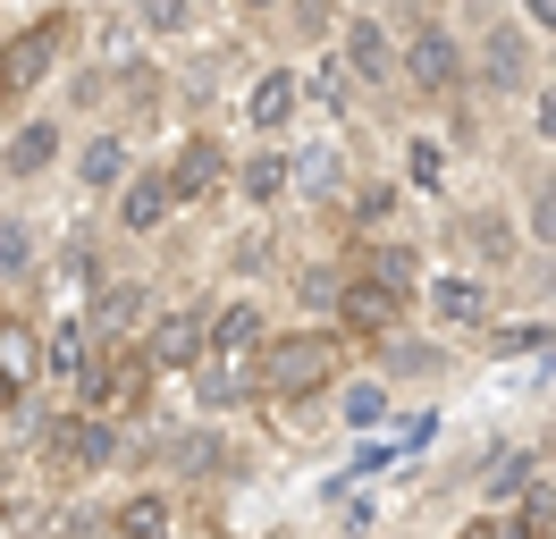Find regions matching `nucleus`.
<instances>
[{"label":"nucleus","instance_id":"1","mask_svg":"<svg viewBox=\"0 0 556 539\" xmlns=\"http://www.w3.org/2000/svg\"><path fill=\"white\" fill-rule=\"evenodd\" d=\"M346 346H354V337L338 329V321L278 329L270 346L253 354V371H262V397H270V404H313V397H329V388L346 379Z\"/></svg>","mask_w":556,"mask_h":539},{"label":"nucleus","instance_id":"2","mask_svg":"<svg viewBox=\"0 0 556 539\" xmlns=\"http://www.w3.org/2000/svg\"><path fill=\"white\" fill-rule=\"evenodd\" d=\"M76 34H85V9H76V0H51L35 26H17L0 42V110H9V118H26V101H35L60 67H76Z\"/></svg>","mask_w":556,"mask_h":539},{"label":"nucleus","instance_id":"3","mask_svg":"<svg viewBox=\"0 0 556 539\" xmlns=\"http://www.w3.org/2000/svg\"><path fill=\"white\" fill-rule=\"evenodd\" d=\"M405 93L421 110H455L472 93V34H455L447 17H405Z\"/></svg>","mask_w":556,"mask_h":539},{"label":"nucleus","instance_id":"4","mask_svg":"<svg viewBox=\"0 0 556 539\" xmlns=\"http://www.w3.org/2000/svg\"><path fill=\"white\" fill-rule=\"evenodd\" d=\"M472 93L481 101H531L540 93V34L522 26L515 9L481 17V34H472Z\"/></svg>","mask_w":556,"mask_h":539},{"label":"nucleus","instance_id":"5","mask_svg":"<svg viewBox=\"0 0 556 539\" xmlns=\"http://www.w3.org/2000/svg\"><path fill=\"white\" fill-rule=\"evenodd\" d=\"M329 51L346 60V76L363 93H396V85H405V26H388L380 9H354L346 34H338Z\"/></svg>","mask_w":556,"mask_h":539},{"label":"nucleus","instance_id":"6","mask_svg":"<svg viewBox=\"0 0 556 539\" xmlns=\"http://www.w3.org/2000/svg\"><path fill=\"white\" fill-rule=\"evenodd\" d=\"M169 186H177L186 211H203V202H219L237 186V152H228L203 118H186V135H177V152H169Z\"/></svg>","mask_w":556,"mask_h":539},{"label":"nucleus","instance_id":"7","mask_svg":"<svg viewBox=\"0 0 556 539\" xmlns=\"http://www.w3.org/2000/svg\"><path fill=\"white\" fill-rule=\"evenodd\" d=\"M42 455H51V472H68V480H85V472H102V464H118L127 455V430L110 422V413H60L51 430H42Z\"/></svg>","mask_w":556,"mask_h":539},{"label":"nucleus","instance_id":"8","mask_svg":"<svg viewBox=\"0 0 556 539\" xmlns=\"http://www.w3.org/2000/svg\"><path fill=\"white\" fill-rule=\"evenodd\" d=\"M68 168H76V195H85V202H110L143 161H136V135L118 127V118H93V127H76Z\"/></svg>","mask_w":556,"mask_h":539},{"label":"nucleus","instance_id":"9","mask_svg":"<svg viewBox=\"0 0 556 539\" xmlns=\"http://www.w3.org/2000/svg\"><path fill=\"white\" fill-rule=\"evenodd\" d=\"M68 152H76V127H68V118L26 110V118H9V135H0V177H9V186H35V177H51Z\"/></svg>","mask_w":556,"mask_h":539},{"label":"nucleus","instance_id":"10","mask_svg":"<svg viewBox=\"0 0 556 539\" xmlns=\"http://www.w3.org/2000/svg\"><path fill=\"white\" fill-rule=\"evenodd\" d=\"M295 110H304V67L262 60L253 85H244V143H287V135H295Z\"/></svg>","mask_w":556,"mask_h":539},{"label":"nucleus","instance_id":"11","mask_svg":"<svg viewBox=\"0 0 556 539\" xmlns=\"http://www.w3.org/2000/svg\"><path fill=\"white\" fill-rule=\"evenodd\" d=\"M35 379H51V329L26 312H0V413H17Z\"/></svg>","mask_w":556,"mask_h":539},{"label":"nucleus","instance_id":"12","mask_svg":"<svg viewBox=\"0 0 556 539\" xmlns=\"http://www.w3.org/2000/svg\"><path fill=\"white\" fill-rule=\"evenodd\" d=\"M421 303H430V321L439 329H455V337H472V329H489L497 321V287H489L481 270H430V287H421Z\"/></svg>","mask_w":556,"mask_h":539},{"label":"nucleus","instance_id":"13","mask_svg":"<svg viewBox=\"0 0 556 539\" xmlns=\"http://www.w3.org/2000/svg\"><path fill=\"white\" fill-rule=\"evenodd\" d=\"M177 211H186V202H177V186H169V161H143L136 177L110 195V228L118 236H161Z\"/></svg>","mask_w":556,"mask_h":539},{"label":"nucleus","instance_id":"14","mask_svg":"<svg viewBox=\"0 0 556 539\" xmlns=\"http://www.w3.org/2000/svg\"><path fill=\"white\" fill-rule=\"evenodd\" d=\"M152 379H161V371H152V354H143V346H110V363L93 371V388H85V413H110V422H127V413H143V404H152Z\"/></svg>","mask_w":556,"mask_h":539},{"label":"nucleus","instance_id":"15","mask_svg":"<svg viewBox=\"0 0 556 539\" xmlns=\"http://www.w3.org/2000/svg\"><path fill=\"white\" fill-rule=\"evenodd\" d=\"M228 195H237L253 220H278V202H295V152H287V143H244Z\"/></svg>","mask_w":556,"mask_h":539},{"label":"nucleus","instance_id":"16","mask_svg":"<svg viewBox=\"0 0 556 539\" xmlns=\"http://www.w3.org/2000/svg\"><path fill=\"white\" fill-rule=\"evenodd\" d=\"M143 354H152V371H194L211 354V303H169V312H152Z\"/></svg>","mask_w":556,"mask_h":539},{"label":"nucleus","instance_id":"17","mask_svg":"<svg viewBox=\"0 0 556 539\" xmlns=\"http://www.w3.org/2000/svg\"><path fill=\"white\" fill-rule=\"evenodd\" d=\"M405 312H414V303L396 296V287H380V278H363V270H354V278H346V303H338V329H346L354 346H380V337L405 329Z\"/></svg>","mask_w":556,"mask_h":539},{"label":"nucleus","instance_id":"18","mask_svg":"<svg viewBox=\"0 0 556 539\" xmlns=\"http://www.w3.org/2000/svg\"><path fill=\"white\" fill-rule=\"evenodd\" d=\"M447 245L464 253V270H481V262H489V270H506L522 236H515V220H506L497 202H481V211H455V220H447Z\"/></svg>","mask_w":556,"mask_h":539},{"label":"nucleus","instance_id":"19","mask_svg":"<svg viewBox=\"0 0 556 539\" xmlns=\"http://www.w3.org/2000/svg\"><path fill=\"white\" fill-rule=\"evenodd\" d=\"M102 363H110V337L93 329L85 312H68V321L51 329V379H60L68 397H85V388H93V371H102Z\"/></svg>","mask_w":556,"mask_h":539},{"label":"nucleus","instance_id":"20","mask_svg":"<svg viewBox=\"0 0 556 539\" xmlns=\"http://www.w3.org/2000/svg\"><path fill=\"white\" fill-rule=\"evenodd\" d=\"M405 220V177H363L346 202H338V228L354 236V245H371V236H388Z\"/></svg>","mask_w":556,"mask_h":539},{"label":"nucleus","instance_id":"21","mask_svg":"<svg viewBox=\"0 0 556 539\" xmlns=\"http://www.w3.org/2000/svg\"><path fill=\"white\" fill-rule=\"evenodd\" d=\"M143 312H152V287H143V270H118L102 296H85V321H93L110 346H127V329H152Z\"/></svg>","mask_w":556,"mask_h":539},{"label":"nucleus","instance_id":"22","mask_svg":"<svg viewBox=\"0 0 556 539\" xmlns=\"http://www.w3.org/2000/svg\"><path fill=\"white\" fill-rule=\"evenodd\" d=\"M338 135H346V127H338ZM338 135H320V143H304V152H295V202L338 211V202L354 195V186H346V143H338Z\"/></svg>","mask_w":556,"mask_h":539},{"label":"nucleus","instance_id":"23","mask_svg":"<svg viewBox=\"0 0 556 539\" xmlns=\"http://www.w3.org/2000/svg\"><path fill=\"white\" fill-rule=\"evenodd\" d=\"M262 346H270V312H262V296H228L219 312H211V354L253 363Z\"/></svg>","mask_w":556,"mask_h":539},{"label":"nucleus","instance_id":"24","mask_svg":"<svg viewBox=\"0 0 556 539\" xmlns=\"http://www.w3.org/2000/svg\"><path fill=\"white\" fill-rule=\"evenodd\" d=\"M354 270H363V278H380V287H396V296L414 303V287H430V278H421V245H405V236H371V245H354Z\"/></svg>","mask_w":556,"mask_h":539},{"label":"nucleus","instance_id":"25","mask_svg":"<svg viewBox=\"0 0 556 539\" xmlns=\"http://www.w3.org/2000/svg\"><path fill=\"white\" fill-rule=\"evenodd\" d=\"M346 0H287V9H278V34H287V42H295V51H329V42H338V34H346Z\"/></svg>","mask_w":556,"mask_h":539},{"label":"nucleus","instance_id":"26","mask_svg":"<svg viewBox=\"0 0 556 539\" xmlns=\"http://www.w3.org/2000/svg\"><path fill=\"white\" fill-rule=\"evenodd\" d=\"M244 397H262V371L228 363V354H203V363H194V404H203V413H228V404H244Z\"/></svg>","mask_w":556,"mask_h":539},{"label":"nucleus","instance_id":"27","mask_svg":"<svg viewBox=\"0 0 556 539\" xmlns=\"http://www.w3.org/2000/svg\"><path fill=\"white\" fill-rule=\"evenodd\" d=\"M304 101H313V110H329V118L346 127V110L363 101V85L346 76V60H338V51H313V67H304Z\"/></svg>","mask_w":556,"mask_h":539},{"label":"nucleus","instance_id":"28","mask_svg":"<svg viewBox=\"0 0 556 539\" xmlns=\"http://www.w3.org/2000/svg\"><path fill=\"white\" fill-rule=\"evenodd\" d=\"M102 523H110V539H169V498L161 489H127Z\"/></svg>","mask_w":556,"mask_h":539},{"label":"nucleus","instance_id":"29","mask_svg":"<svg viewBox=\"0 0 556 539\" xmlns=\"http://www.w3.org/2000/svg\"><path fill=\"white\" fill-rule=\"evenodd\" d=\"M346 278H354V262H295V303H304L313 321H338Z\"/></svg>","mask_w":556,"mask_h":539},{"label":"nucleus","instance_id":"30","mask_svg":"<svg viewBox=\"0 0 556 539\" xmlns=\"http://www.w3.org/2000/svg\"><path fill=\"white\" fill-rule=\"evenodd\" d=\"M127 17H136L143 42H186L203 26V0H127Z\"/></svg>","mask_w":556,"mask_h":539},{"label":"nucleus","instance_id":"31","mask_svg":"<svg viewBox=\"0 0 556 539\" xmlns=\"http://www.w3.org/2000/svg\"><path fill=\"white\" fill-rule=\"evenodd\" d=\"M0 278H42V236L17 211H0Z\"/></svg>","mask_w":556,"mask_h":539},{"label":"nucleus","instance_id":"32","mask_svg":"<svg viewBox=\"0 0 556 539\" xmlns=\"http://www.w3.org/2000/svg\"><path fill=\"white\" fill-rule=\"evenodd\" d=\"M371 354H380V371H388V379H439V371H447V354H439V346H414L405 329H396V337H380Z\"/></svg>","mask_w":556,"mask_h":539},{"label":"nucleus","instance_id":"33","mask_svg":"<svg viewBox=\"0 0 556 539\" xmlns=\"http://www.w3.org/2000/svg\"><path fill=\"white\" fill-rule=\"evenodd\" d=\"M481 489H489V498H522V489H540V455H531V447H497L489 472H481Z\"/></svg>","mask_w":556,"mask_h":539},{"label":"nucleus","instance_id":"34","mask_svg":"<svg viewBox=\"0 0 556 539\" xmlns=\"http://www.w3.org/2000/svg\"><path fill=\"white\" fill-rule=\"evenodd\" d=\"M60 270L76 278V296H102L110 278H118V270H110V253H102V236H68V245H60Z\"/></svg>","mask_w":556,"mask_h":539},{"label":"nucleus","instance_id":"35","mask_svg":"<svg viewBox=\"0 0 556 539\" xmlns=\"http://www.w3.org/2000/svg\"><path fill=\"white\" fill-rule=\"evenodd\" d=\"M228 270H237V278H262V270H278V228H270V220H253L244 236H228Z\"/></svg>","mask_w":556,"mask_h":539},{"label":"nucleus","instance_id":"36","mask_svg":"<svg viewBox=\"0 0 556 539\" xmlns=\"http://www.w3.org/2000/svg\"><path fill=\"white\" fill-rule=\"evenodd\" d=\"M405 186H421V195L447 186V152H439V135H405Z\"/></svg>","mask_w":556,"mask_h":539},{"label":"nucleus","instance_id":"37","mask_svg":"<svg viewBox=\"0 0 556 539\" xmlns=\"http://www.w3.org/2000/svg\"><path fill=\"white\" fill-rule=\"evenodd\" d=\"M338 413H346L354 430H380V422H388V388H380V379H354V388H346V404H338Z\"/></svg>","mask_w":556,"mask_h":539},{"label":"nucleus","instance_id":"38","mask_svg":"<svg viewBox=\"0 0 556 539\" xmlns=\"http://www.w3.org/2000/svg\"><path fill=\"white\" fill-rule=\"evenodd\" d=\"M464 539H548V531H540L531 514H481V523H472Z\"/></svg>","mask_w":556,"mask_h":539},{"label":"nucleus","instance_id":"39","mask_svg":"<svg viewBox=\"0 0 556 539\" xmlns=\"http://www.w3.org/2000/svg\"><path fill=\"white\" fill-rule=\"evenodd\" d=\"M522 202H531V211H522V228L540 236V245H556V186H531Z\"/></svg>","mask_w":556,"mask_h":539},{"label":"nucleus","instance_id":"40","mask_svg":"<svg viewBox=\"0 0 556 539\" xmlns=\"http://www.w3.org/2000/svg\"><path fill=\"white\" fill-rule=\"evenodd\" d=\"M548 329H531V321H515V329H489V354H531Z\"/></svg>","mask_w":556,"mask_h":539},{"label":"nucleus","instance_id":"41","mask_svg":"<svg viewBox=\"0 0 556 539\" xmlns=\"http://www.w3.org/2000/svg\"><path fill=\"white\" fill-rule=\"evenodd\" d=\"M531 135H540V143H556V76L531 93Z\"/></svg>","mask_w":556,"mask_h":539},{"label":"nucleus","instance_id":"42","mask_svg":"<svg viewBox=\"0 0 556 539\" xmlns=\"http://www.w3.org/2000/svg\"><path fill=\"white\" fill-rule=\"evenodd\" d=\"M515 17L540 34V42H556V0H515Z\"/></svg>","mask_w":556,"mask_h":539},{"label":"nucleus","instance_id":"43","mask_svg":"<svg viewBox=\"0 0 556 539\" xmlns=\"http://www.w3.org/2000/svg\"><path fill=\"white\" fill-rule=\"evenodd\" d=\"M228 9H237L244 26H262V17H278V9H287V0H228Z\"/></svg>","mask_w":556,"mask_h":539},{"label":"nucleus","instance_id":"44","mask_svg":"<svg viewBox=\"0 0 556 539\" xmlns=\"http://www.w3.org/2000/svg\"><path fill=\"white\" fill-rule=\"evenodd\" d=\"M211 539H228V531H211Z\"/></svg>","mask_w":556,"mask_h":539}]
</instances>
